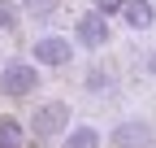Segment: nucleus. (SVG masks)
<instances>
[{
  "label": "nucleus",
  "mask_w": 156,
  "mask_h": 148,
  "mask_svg": "<svg viewBox=\"0 0 156 148\" xmlns=\"http://www.w3.org/2000/svg\"><path fill=\"white\" fill-rule=\"evenodd\" d=\"M39 87V70H35V61H13V65H5L0 70V91L5 96H30V91Z\"/></svg>",
  "instance_id": "nucleus-1"
},
{
  "label": "nucleus",
  "mask_w": 156,
  "mask_h": 148,
  "mask_svg": "<svg viewBox=\"0 0 156 148\" xmlns=\"http://www.w3.org/2000/svg\"><path fill=\"white\" fill-rule=\"evenodd\" d=\"M61 131H69V105L65 100H44L35 109V135L39 139H52Z\"/></svg>",
  "instance_id": "nucleus-2"
},
{
  "label": "nucleus",
  "mask_w": 156,
  "mask_h": 148,
  "mask_svg": "<svg viewBox=\"0 0 156 148\" xmlns=\"http://www.w3.org/2000/svg\"><path fill=\"white\" fill-rule=\"evenodd\" d=\"M152 144H156V131L143 118H126V122H117V131H113V148H152Z\"/></svg>",
  "instance_id": "nucleus-3"
},
{
  "label": "nucleus",
  "mask_w": 156,
  "mask_h": 148,
  "mask_svg": "<svg viewBox=\"0 0 156 148\" xmlns=\"http://www.w3.org/2000/svg\"><path fill=\"white\" fill-rule=\"evenodd\" d=\"M74 39L83 44V48H91V52H95V48H104V44H108V17H104V13H95V9L83 13V17H78V26H74Z\"/></svg>",
  "instance_id": "nucleus-4"
},
{
  "label": "nucleus",
  "mask_w": 156,
  "mask_h": 148,
  "mask_svg": "<svg viewBox=\"0 0 156 148\" xmlns=\"http://www.w3.org/2000/svg\"><path fill=\"white\" fill-rule=\"evenodd\" d=\"M69 57H74V48H69L65 35H44V39L35 44V65H52V70H61V65H69Z\"/></svg>",
  "instance_id": "nucleus-5"
},
{
  "label": "nucleus",
  "mask_w": 156,
  "mask_h": 148,
  "mask_svg": "<svg viewBox=\"0 0 156 148\" xmlns=\"http://www.w3.org/2000/svg\"><path fill=\"white\" fill-rule=\"evenodd\" d=\"M122 22H126L130 31H147V26L156 22V5H152V0H126Z\"/></svg>",
  "instance_id": "nucleus-6"
},
{
  "label": "nucleus",
  "mask_w": 156,
  "mask_h": 148,
  "mask_svg": "<svg viewBox=\"0 0 156 148\" xmlns=\"http://www.w3.org/2000/svg\"><path fill=\"white\" fill-rule=\"evenodd\" d=\"M0 148H26V131L17 118H0Z\"/></svg>",
  "instance_id": "nucleus-7"
},
{
  "label": "nucleus",
  "mask_w": 156,
  "mask_h": 148,
  "mask_svg": "<svg viewBox=\"0 0 156 148\" xmlns=\"http://www.w3.org/2000/svg\"><path fill=\"white\" fill-rule=\"evenodd\" d=\"M65 148H100V131L95 126H74L65 135Z\"/></svg>",
  "instance_id": "nucleus-8"
},
{
  "label": "nucleus",
  "mask_w": 156,
  "mask_h": 148,
  "mask_svg": "<svg viewBox=\"0 0 156 148\" xmlns=\"http://www.w3.org/2000/svg\"><path fill=\"white\" fill-rule=\"evenodd\" d=\"M0 31H17V9L9 0H0Z\"/></svg>",
  "instance_id": "nucleus-9"
},
{
  "label": "nucleus",
  "mask_w": 156,
  "mask_h": 148,
  "mask_svg": "<svg viewBox=\"0 0 156 148\" xmlns=\"http://www.w3.org/2000/svg\"><path fill=\"white\" fill-rule=\"evenodd\" d=\"M91 5H95V13H104V17H108V13H122V9H126V0H91Z\"/></svg>",
  "instance_id": "nucleus-10"
},
{
  "label": "nucleus",
  "mask_w": 156,
  "mask_h": 148,
  "mask_svg": "<svg viewBox=\"0 0 156 148\" xmlns=\"http://www.w3.org/2000/svg\"><path fill=\"white\" fill-rule=\"evenodd\" d=\"M87 87H91V91H100V87H108V74H100V70H95L91 79H87Z\"/></svg>",
  "instance_id": "nucleus-11"
}]
</instances>
